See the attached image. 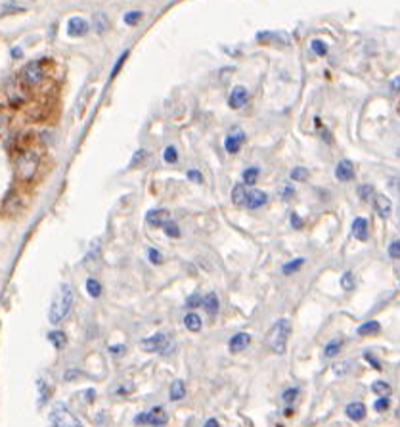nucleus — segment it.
<instances>
[{"label":"nucleus","mask_w":400,"mask_h":427,"mask_svg":"<svg viewBox=\"0 0 400 427\" xmlns=\"http://www.w3.org/2000/svg\"><path fill=\"white\" fill-rule=\"evenodd\" d=\"M73 301H75V291L71 288L69 284L61 286L58 295L54 297V303L50 305V313H48V318L52 324H61V320L69 314L71 306H73Z\"/></svg>","instance_id":"nucleus-1"},{"label":"nucleus","mask_w":400,"mask_h":427,"mask_svg":"<svg viewBox=\"0 0 400 427\" xmlns=\"http://www.w3.org/2000/svg\"><path fill=\"white\" fill-rule=\"evenodd\" d=\"M291 335V322L287 318L276 320V324L270 328L268 335H266V345L272 353L276 355H284L287 349V339Z\"/></svg>","instance_id":"nucleus-2"},{"label":"nucleus","mask_w":400,"mask_h":427,"mask_svg":"<svg viewBox=\"0 0 400 427\" xmlns=\"http://www.w3.org/2000/svg\"><path fill=\"white\" fill-rule=\"evenodd\" d=\"M38 163H41L38 151H35V149L21 151V156L18 157V163H16V175L21 180H31L35 176L36 169H38Z\"/></svg>","instance_id":"nucleus-3"},{"label":"nucleus","mask_w":400,"mask_h":427,"mask_svg":"<svg viewBox=\"0 0 400 427\" xmlns=\"http://www.w3.org/2000/svg\"><path fill=\"white\" fill-rule=\"evenodd\" d=\"M50 421H52L54 427H83L81 419L63 402L54 404L52 412H50Z\"/></svg>","instance_id":"nucleus-4"},{"label":"nucleus","mask_w":400,"mask_h":427,"mask_svg":"<svg viewBox=\"0 0 400 427\" xmlns=\"http://www.w3.org/2000/svg\"><path fill=\"white\" fill-rule=\"evenodd\" d=\"M169 421V414L163 406H153L149 412H142L140 416L134 418V423H148V425L153 427H163Z\"/></svg>","instance_id":"nucleus-5"},{"label":"nucleus","mask_w":400,"mask_h":427,"mask_svg":"<svg viewBox=\"0 0 400 427\" xmlns=\"http://www.w3.org/2000/svg\"><path fill=\"white\" fill-rule=\"evenodd\" d=\"M21 79H23V83L29 85V87L38 85V83L44 79L43 63H41V61H31V63H27L23 73H21Z\"/></svg>","instance_id":"nucleus-6"},{"label":"nucleus","mask_w":400,"mask_h":427,"mask_svg":"<svg viewBox=\"0 0 400 427\" xmlns=\"http://www.w3.org/2000/svg\"><path fill=\"white\" fill-rule=\"evenodd\" d=\"M169 343V337L165 333H155L151 337H146L144 341H140V349L146 353H161L165 349V345Z\"/></svg>","instance_id":"nucleus-7"},{"label":"nucleus","mask_w":400,"mask_h":427,"mask_svg":"<svg viewBox=\"0 0 400 427\" xmlns=\"http://www.w3.org/2000/svg\"><path fill=\"white\" fill-rule=\"evenodd\" d=\"M247 100H249V90L239 85V87L232 88L230 98H228V105L234 107V109H239V107H244L247 104Z\"/></svg>","instance_id":"nucleus-8"},{"label":"nucleus","mask_w":400,"mask_h":427,"mask_svg":"<svg viewBox=\"0 0 400 427\" xmlns=\"http://www.w3.org/2000/svg\"><path fill=\"white\" fill-rule=\"evenodd\" d=\"M146 220H148V224H151V226L165 228L171 222V213L167 209H151L146 215Z\"/></svg>","instance_id":"nucleus-9"},{"label":"nucleus","mask_w":400,"mask_h":427,"mask_svg":"<svg viewBox=\"0 0 400 427\" xmlns=\"http://www.w3.org/2000/svg\"><path fill=\"white\" fill-rule=\"evenodd\" d=\"M335 178L341 180V182L352 180L354 178V165H352V161H348V159L339 161L337 167H335Z\"/></svg>","instance_id":"nucleus-10"},{"label":"nucleus","mask_w":400,"mask_h":427,"mask_svg":"<svg viewBox=\"0 0 400 427\" xmlns=\"http://www.w3.org/2000/svg\"><path fill=\"white\" fill-rule=\"evenodd\" d=\"M244 140H245V134L242 131L230 132L226 138H224V149H226L228 153H237L239 148H242V144H244Z\"/></svg>","instance_id":"nucleus-11"},{"label":"nucleus","mask_w":400,"mask_h":427,"mask_svg":"<svg viewBox=\"0 0 400 427\" xmlns=\"http://www.w3.org/2000/svg\"><path fill=\"white\" fill-rule=\"evenodd\" d=\"M249 343H251V335L242 331V333H235L234 337L228 341V349L230 353H242L249 347Z\"/></svg>","instance_id":"nucleus-12"},{"label":"nucleus","mask_w":400,"mask_h":427,"mask_svg":"<svg viewBox=\"0 0 400 427\" xmlns=\"http://www.w3.org/2000/svg\"><path fill=\"white\" fill-rule=\"evenodd\" d=\"M88 33V23L83 18H71L67 21V35L69 36H85Z\"/></svg>","instance_id":"nucleus-13"},{"label":"nucleus","mask_w":400,"mask_h":427,"mask_svg":"<svg viewBox=\"0 0 400 427\" xmlns=\"http://www.w3.org/2000/svg\"><path fill=\"white\" fill-rule=\"evenodd\" d=\"M375 211H377V215L381 218H387L391 217L392 213V201L387 198V196H383V193H379V196H375Z\"/></svg>","instance_id":"nucleus-14"},{"label":"nucleus","mask_w":400,"mask_h":427,"mask_svg":"<svg viewBox=\"0 0 400 427\" xmlns=\"http://www.w3.org/2000/svg\"><path fill=\"white\" fill-rule=\"evenodd\" d=\"M268 201V196L264 192H261V190H251L249 192V196H247V209H251V211H255V209H261L262 205Z\"/></svg>","instance_id":"nucleus-15"},{"label":"nucleus","mask_w":400,"mask_h":427,"mask_svg":"<svg viewBox=\"0 0 400 427\" xmlns=\"http://www.w3.org/2000/svg\"><path fill=\"white\" fill-rule=\"evenodd\" d=\"M345 412H347V416L352 419V421H362V419L366 418V414H368L364 402H350Z\"/></svg>","instance_id":"nucleus-16"},{"label":"nucleus","mask_w":400,"mask_h":427,"mask_svg":"<svg viewBox=\"0 0 400 427\" xmlns=\"http://www.w3.org/2000/svg\"><path fill=\"white\" fill-rule=\"evenodd\" d=\"M352 236L356 238V240H368V236H370V232H368V220L362 217H356L354 218V222H352Z\"/></svg>","instance_id":"nucleus-17"},{"label":"nucleus","mask_w":400,"mask_h":427,"mask_svg":"<svg viewBox=\"0 0 400 427\" xmlns=\"http://www.w3.org/2000/svg\"><path fill=\"white\" fill-rule=\"evenodd\" d=\"M203 308L207 310V314H211V316H215V314H218V308H220V301H218V295L215 293V291H211V293H207V295L203 297Z\"/></svg>","instance_id":"nucleus-18"},{"label":"nucleus","mask_w":400,"mask_h":427,"mask_svg":"<svg viewBox=\"0 0 400 427\" xmlns=\"http://www.w3.org/2000/svg\"><path fill=\"white\" fill-rule=\"evenodd\" d=\"M247 196H249V192L245 190L244 184H235L234 188H232V201H234V205H237V207L247 205Z\"/></svg>","instance_id":"nucleus-19"},{"label":"nucleus","mask_w":400,"mask_h":427,"mask_svg":"<svg viewBox=\"0 0 400 427\" xmlns=\"http://www.w3.org/2000/svg\"><path fill=\"white\" fill-rule=\"evenodd\" d=\"M169 397H171V401H182L184 397H186V383H184L182 379H174L173 383H171Z\"/></svg>","instance_id":"nucleus-20"},{"label":"nucleus","mask_w":400,"mask_h":427,"mask_svg":"<svg viewBox=\"0 0 400 427\" xmlns=\"http://www.w3.org/2000/svg\"><path fill=\"white\" fill-rule=\"evenodd\" d=\"M358 335H377L381 331V324L377 320H370V322H364L358 326Z\"/></svg>","instance_id":"nucleus-21"},{"label":"nucleus","mask_w":400,"mask_h":427,"mask_svg":"<svg viewBox=\"0 0 400 427\" xmlns=\"http://www.w3.org/2000/svg\"><path fill=\"white\" fill-rule=\"evenodd\" d=\"M92 23H94V29L100 35H104L105 31L109 29V19H107V16H105L104 12H96L94 16H92Z\"/></svg>","instance_id":"nucleus-22"},{"label":"nucleus","mask_w":400,"mask_h":427,"mask_svg":"<svg viewBox=\"0 0 400 427\" xmlns=\"http://www.w3.org/2000/svg\"><path fill=\"white\" fill-rule=\"evenodd\" d=\"M341 347H343V339L341 337H335V339H331L328 345H326V349H324V355H326V358H333L337 357L341 353Z\"/></svg>","instance_id":"nucleus-23"},{"label":"nucleus","mask_w":400,"mask_h":427,"mask_svg":"<svg viewBox=\"0 0 400 427\" xmlns=\"http://www.w3.org/2000/svg\"><path fill=\"white\" fill-rule=\"evenodd\" d=\"M184 326H186L190 331H199L201 330V318L193 313L186 314V316H184Z\"/></svg>","instance_id":"nucleus-24"},{"label":"nucleus","mask_w":400,"mask_h":427,"mask_svg":"<svg viewBox=\"0 0 400 427\" xmlns=\"http://www.w3.org/2000/svg\"><path fill=\"white\" fill-rule=\"evenodd\" d=\"M48 341H50V343H52L54 347H56V349H61V347H63V345H65V333H63V331H50V333H48Z\"/></svg>","instance_id":"nucleus-25"},{"label":"nucleus","mask_w":400,"mask_h":427,"mask_svg":"<svg viewBox=\"0 0 400 427\" xmlns=\"http://www.w3.org/2000/svg\"><path fill=\"white\" fill-rule=\"evenodd\" d=\"M341 288L345 289V291H352V289L356 288V278H354L352 272H345L341 276Z\"/></svg>","instance_id":"nucleus-26"},{"label":"nucleus","mask_w":400,"mask_h":427,"mask_svg":"<svg viewBox=\"0 0 400 427\" xmlns=\"http://www.w3.org/2000/svg\"><path fill=\"white\" fill-rule=\"evenodd\" d=\"M372 391H374L375 395H379V397H389L392 389L387 381H374V383H372Z\"/></svg>","instance_id":"nucleus-27"},{"label":"nucleus","mask_w":400,"mask_h":427,"mask_svg":"<svg viewBox=\"0 0 400 427\" xmlns=\"http://www.w3.org/2000/svg\"><path fill=\"white\" fill-rule=\"evenodd\" d=\"M36 387H38V393H41V401H38V404L43 406L44 402L48 401V397H50V393H52V387L46 383V381H43V379L36 381Z\"/></svg>","instance_id":"nucleus-28"},{"label":"nucleus","mask_w":400,"mask_h":427,"mask_svg":"<svg viewBox=\"0 0 400 427\" xmlns=\"http://www.w3.org/2000/svg\"><path fill=\"white\" fill-rule=\"evenodd\" d=\"M358 196H360V200L362 201H370L372 200V198H374V186H372V184H360V186H358Z\"/></svg>","instance_id":"nucleus-29"},{"label":"nucleus","mask_w":400,"mask_h":427,"mask_svg":"<svg viewBox=\"0 0 400 427\" xmlns=\"http://www.w3.org/2000/svg\"><path fill=\"white\" fill-rule=\"evenodd\" d=\"M257 178H259V167H249V169L244 171V184L253 186L257 182Z\"/></svg>","instance_id":"nucleus-30"},{"label":"nucleus","mask_w":400,"mask_h":427,"mask_svg":"<svg viewBox=\"0 0 400 427\" xmlns=\"http://www.w3.org/2000/svg\"><path fill=\"white\" fill-rule=\"evenodd\" d=\"M87 291L90 297H100L102 295V286H100V282L94 278H90L87 282Z\"/></svg>","instance_id":"nucleus-31"},{"label":"nucleus","mask_w":400,"mask_h":427,"mask_svg":"<svg viewBox=\"0 0 400 427\" xmlns=\"http://www.w3.org/2000/svg\"><path fill=\"white\" fill-rule=\"evenodd\" d=\"M303 264H305V259H295V261H291V262H287V264H284V266H282V272H284V274H291V272L299 270Z\"/></svg>","instance_id":"nucleus-32"},{"label":"nucleus","mask_w":400,"mask_h":427,"mask_svg":"<svg viewBox=\"0 0 400 427\" xmlns=\"http://www.w3.org/2000/svg\"><path fill=\"white\" fill-rule=\"evenodd\" d=\"M291 180H295V182H301V180H306L308 178V171H306L305 167H295L293 171H291Z\"/></svg>","instance_id":"nucleus-33"},{"label":"nucleus","mask_w":400,"mask_h":427,"mask_svg":"<svg viewBox=\"0 0 400 427\" xmlns=\"http://www.w3.org/2000/svg\"><path fill=\"white\" fill-rule=\"evenodd\" d=\"M310 48H312V52L316 54V56H326V54H328V44L322 43V41H318V38L310 43Z\"/></svg>","instance_id":"nucleus-34"},{"label":"nucleus","mask_w":400,"mask_h":427,"mask_svg":"<svg viewBox=\"0 0 400 427\" xmlns=\"http://www.w3.org/2000/svg\"><path fill=\"white\" fill-rule=\"evenodd\" d=\"M163 159H165V163H169V165L176 163V161H178V153H176V148H174V146H169V148L165 149V153H163Z\"/></svg>","instance_id":"nucleus-35"},{"label":"nucleus","mask_w":400,"mask_h":427,"mask_svg":"<svg viewBox=\"0 0 400 427\" xmlns=\"http://www.w3.org/2000/svg\"><path fill=\"white\" fill-rule=\"evenodd\" d=\"M297 397H299V389H297V387H289V389H286V391H284V395H282L284 402H287V404H291V402L295 401Z\"/></svg>","instance_id":"nucleus-36"},{"label":"nucleus","mask_w":400,"mask_h":427,"mask_svg":"<svg viewBox=\"0 0 400 427\" xmlns=\"http://www.w3.org/2000/svg\"><path fill=\"white\" fill-rule=\"evenodd\" d=\"M140 19H142V12H129V14H125V23L127 25H136Z\"/></svg>","instance_id":"nucleus-37"},{"label":"nucleus","mask_w":400,"mask_h":427,"mask_svg":"<svg viewBox=\"0 0 400 427\" xmlns=\"http://www.w3.org/2000/svg\"><path fill=\"white\" fill-rule=\"evenodd\" d=\"M165 234L169 236V238H180V228H178V224L176 222H169L165 226Z\"/></svg>","instance_id":"nucleus-38"},{"label":"nucleus","mask_w":400,"mask_h":427,"mask_svg":"<svg viewBox=\"0 0 400 427\" xmlns=\"http://www.w3.org/2000/svg\"><path fill=\"white\" fill-rule=\"evenodd\" d=\"M389 397H381V399H377L374 404V408L377 410V412H385V410H389Z\"/></svg>","instance_id":"nucleus-39"},{"label":"nucleus","mask_w":400,"mask_h":427,"mask_svg":"<svg viewBox=\"0 0 400 427\" xmlns=\"http://www.w3.org/2000/svg\"><path fill=\"white\" fill-rule=\"evenodd\" d=\"M148 257L151 264H161L163 262V255L157 251V249H148Z\"/></svg>","instance_id":"nucleus-40"},{"label":"nucleus","mask_w":400,"mask_h":427,"mask_svg":"<svg viewBox=\"0 0 400 427\" xmlns=\"http://www.w3.org/2000/svg\"><path fill=\"white\" fill-rule=\"evenodd\" d=\"M78 375H81V370H78V368H69V370L63 374V381H67V383H69V381H73V379H77Z\"/></svg>","instance_id":"nucleus-41"},{"label":"nucleus","mask_w":400,"mask_h":427,"mask_svg":"<svg viewBox=\"0 0 400 427\" xmlns=\"http://www.w3.org/2000/svg\"><path fill=\"white\" fill-rule=\"evenodd\" d=\"M389 257H391V259H400V242L398 240L389 245Z\"/></svg>","instance_id":"nucleus-42"},{"label":"nucleus","mask_w":400,"mask_h":427,"mask_svg":"<svg viewBox=\"0 0 400 427\" xmlns=\"http://www.w3.org/2000/svg\"><path fill=\"white\" fill-rule=\"evenodd\" d=\"M364 358H366V362H368V364H372L375 370H383L381 364H379V360H377V358H375L372 353H364Z\"/></svg>","instance_id":"nucleus-43"},{"label":"nucleus","mask_w":400,"mask_h":427,"mask_svg":"<svg viewBox=\"0 0 400 427\" xmlns=\"http://www.w3.org/2000/svg\"><path fill=\"white\" fill-rule=\"evenodd\" d=\"M291 226L295 228V230H301V228L305 226V220L299 217L297 213H293V215H291Z\"/></svg>","instance_id":"nucleus-44"},{"label":"nucleus","mask_w":400,"mask_h":427,"mask_svg":"<svg viewBox=\"0 0 400 427\" xmlns=\"http://www.w3.org/2000/svg\"><path fill=\"white\" fill-rule=\"evenodd\" d=\"M127 58H129V52H123V54H121V58H119V60H117V63H115L113 71H111V79H113L115 75L119 73V69H121V67H123V61L127 60Z\"/></svg>","instance_id":"nucleus-45"},{"label":"nucleus","mask_w":400,"mask_h":427,"mask_svg":"<svg viewBox=\"0 0 400 427\" xmlns=\"http://www.w3.org/2000/svg\"><path fill=\"white\" fill-rule=\"evenodd\" d=\"M186 305L190 306V308H193V306H197V305H203V299H201L197 293H193L191 297H188V301H186Z\"/></svg>","instance_id":"nucleus-46"},{"label":"nucleus","mask_w":400,"mask_h":427,"mask_svg":"<svg viewBox=\"0 0 400 427\" xmlns=\"http://www.w3.org/2000/svg\"><path fill=\"white\" fill-rule=\"evenodd\" d=\"M125 351H127V347H125V345H111V347H109V353H111V355H115V357H121Z\"/></svg>","instance_id":"nucleus-47"},{"label":"nucleus","mask_w":400,"mask_h":427,"mask_svg":"<svg viewBox=\"0 0 400 427\" xmlns=\"http://www.w3.org/2000/svg\"><path fill=\"white\" fill-rule=\"evenodd\" d=\"M188 178L190 180H195V182H203V176H201L199 171H188Z\"/></svg>","instance_id":"nucleus-48"},{"label":"nucleus","mask_w":400,"mask_h":427,"mask_svg":"<svg viewBox=\"0 0 400 427\" xmlns=\"http://www.w3.org/2000/svg\"><path fill=\"white\" fill-rule=\"evenodd\" d=\"M144 157H146V151H144V149H138V151H136V156H134V159L131 161V167H134L140 159H144Z\"/></svg>","instance_id":"nucleus-49"},{"label":"nucleus","mask_w":400,"mask_h":427,"mask_svg":"<svg viewBox=\"0 0 400 427\" xmlns=\"http://www.w3.org/2000/svg\"><path fill=\"white\" fill-rule=\"evenodd\" d=\"M391 88L394 90V92H400V77H394V79H392Z\"/></svg>","instance_id":"nucleus-50"},{"label":"nucleus","mask_w":400,"mask_h":427,"mask_svg":"<svg viewBox=\"0 0 400 427\" xmlns=\"http://www.w3.org/2000/svg\"><path fill=\"white\" fill-rule=\"evenodd\" d=\"M205 427H218V419H215V418L207 419V423H205Z\"/></svg>","instance_id":"nucleus-51"},{"label":"nucleus","mask_w":400,"mask_h":427,"mask_svg":"<svg viewBox=\"0 0 400 427\" xmlns=\"http://www.w3.org/2000/svg\"><path fill=\"white\" fill-rule=\"evenodd\" d=\"M291 193H293V188H291V186H287L286 190H284V196L287 198V196H291Z\"/></svg>","instance_id":"nucleus-52"},{"label":"nucleus","mask_w":400,"mask_h":427,"mask_svg":"<svg viewBox=\"0 0 400 427\" xmlns=\"http://www.w3.org/2000/svg\"><path fill=\"white\" fill-rule=\"evenodd\" d=\"M12 56H16V58H18V56H21V50H18V48H14V50H12Z\"/></svg>","instance_id":"nucleus-53"},{"label":"nucleus","mask_w":400,"mask_h":427,"mask_svg":"<svg viewBox=\"0 0 400 427\" xmlns=\"http://www.w3.org/2000/svg\"><path fill=\"white\" fill-rule=\"evenodd\" d=\"M10 2H33V0H10Z\"/></svg>","instance_id":"nucleus-54"},{"label":"nucleus","mask_w":400,"mask_h":427,"mask_svg":"<svg viewBox=\"0 0 400 427\" xmlns=\"http://www.w3.org/2000/svg\"><path fill=\"white\" fill-rule=\"evenodd\" d=\"M396 416L400 418V404H398V408H396Z\"/></svg>","instance_id":"nucleus-55"}]
</instances>
